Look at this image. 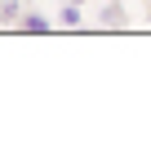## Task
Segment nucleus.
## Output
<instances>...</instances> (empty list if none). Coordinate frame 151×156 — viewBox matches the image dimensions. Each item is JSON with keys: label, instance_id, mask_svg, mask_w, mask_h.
<instances>
[{"label": "nucleus", "instance_id": "f257e3e1", "mask_svg": "<svg viewBox=\"0 0 151 156\" xmlns=\"http://www.w3.org/2000/svg\"><path fill=\"white\" fill-rule=\"evenodd\" d=\"M98 23H102V27H125V23H129V18H125V5H120V0H102Z\"/></svg>", "mask_w": 151, "mask_h": 156}, {"label": "nucleus", "instance_id": "f03ea898", "mask_svg": "<svg viewBox=\"0 0 151 156\" xmlns=\"http://www.w3.org/2000/svg\"><path fill=\"white\" fill-rule=\"evenodd\" d=\"M18 27H22V31H31V36H36V31L45 36V31H49V18H45V13H22V18H18Z\"/></svg>", "mask_w": 151, "mask_h": 156}, {"label": "nucleus", "instance_id": "7ed1b4c3", "mask_svg": "<svg viewBox=\"0 0 151 156\" xmlns=\"http://www.w3.org/2000/svg\"><path fill=\"white\" fill-rule=\"evenodd\" d=\"M80 18H84V13H80V5L62 0V13H58V23H62V27H80Z\"/></svg>", "mask_w": 151, "mask_h": 156}, {"label": "nucleus", "instance_id": "20e7f679", "mask_svg": "<svg viewBox=\"0 0 151 156\" xmlns=\"http://www.w3.org/2000/svg\"><path fill=\"white\" fill-rule=\"evenodd\" d=\"M0 18L9 23V18H22V5L18 0H0Z\"/></svg>", "mask_w": 151, "mask_h": 156}, {"label": "nucleus", "instance_id": "39448f33", "mask_svg": "<svg viewBox=\"0 0 151 156\" xmlns=\"http://www.w3.org/2000/svg\"><path fill=\"white\" fill-rule=\"evenodd\" d=\"M71 5H84V0H71Z\"/></svg>", "mask_w": 151, "mask_h": 156}]
</instances>
